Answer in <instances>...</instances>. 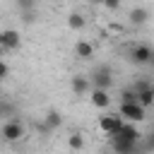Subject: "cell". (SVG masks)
Wrapping results in <instances>:
<instances>
[{
	"instance_id": "1",
	"label": "cell",
	"mask_w": 154,
	"mask_h": 154,
	"mask_svg": "<svg viewBox=\"0 0 154 154\" xmlns=\"http://www.w3.org/2000/svg\"><path fill=\"white\" fill-rule=\"evenodd\" d=\"M118 113L123 116V120H130V123H142V120H147V108L140 106L137 101H120Z\"/></svg>"
},
{
	"instance_id": "2",
	"label": "cell",
	"mask_w": 154,
	"mask_h": 154,
	"mask_svg": "<svg viewBox=\"0 0 154 154\" xmlns=\"http://www.w3.org/2000/svg\"><path fill=\"white\" fill-rule=\"evenodd\" d=\"M24 123L19 120V118H10V120H5L2 123V128H0V137L5 140V142H19L22 137H24Z\"/></svg>"
},
{
	"instance_id": "3",
	"label": "cell",
	"mask_w": 154,
	"mask_h": 154,
	"mask_svg": "<svg viewBox=\"0 0 154 154\" xmlns=\"http://www.w3.org/2000/svg\"><path fill=\"white\" fill-rule=\"evenodd\" d=\"M89 84L91 87H99V89H111L113 87V70L108 65H99L89 75Z\"/></svg>"
},
{
	"instance_id": "4",
	"label": "cell",
	"mask_w": 154,
	"mask_h": 154,
	"mask_svg": "<svg viewBox=\"0 0 154 154\" xmlns=\"http://www.w3.org/2000/svg\"><path fill=\"white\" fill-rule=\"evenodd\" d=\"M152 58H154V51H152V46H147V43H137V46H132V51H130V60H132L135 65H149Z\"/></svg>"
},
{
	"instance_id": "5",
	"label": "cell",
	"mask_w": 154,
	"mask_h": 154,
	"mask_svg": "<svg viewBox=\"0 0 154 154\" xmlns=\"http://www.w3.org/2000/svg\"><path fill=\"white\" fill-rule=\"evenodd\" d=\"M120 125H123V116H120V113H106V116L99 118V130H101L103 135H108V137H111Z\"/></svg>"
},
{
	"instance_id": "6",
	"label": "cell",
	"mask_w": 154,
	"mask_h": 154,
	"mask_svg": "<svg viewBox=\"0 0 154 154\" xmlns=\"http://www.w3.org/2000/svg\"><path fill=\"white\" fill-rule=\"evenodd\" d=\"M22 46V36L17 29H2L0 31V51H17Z\"/></svg>"
},
{
	"instance_id": "7",
	"label": "cell",
	"mask_w": 154,
	"mask_h": 154,
	"mask_svg": "<svg viewBox=\"0 0 154 154\" xmlns=\"http://www.w3.org/2000/svg\"><path fill=\"white\" fill-rule=\"evenodd\" d=\"M111 137H123V140H130V142H140L142 132L137 128V123H130V120H123V125L111 135Z\"/></svg>"
},
{
	"instance_id": "8",
	"label": "cell",
	"mask_w": 154,
	"mask_h": 154,
	"mask_svg": "<svg viewBox=\"0 0 154 154\" xmlns=\"http://www.w3.org/2000/svg\"><path fill=\"white\" fill-rule=\"evenodd\" d=\"M89 101H91V106L94 108H101V111H106L108 106H111V94H108V89H99V87H91L89 89Z\"/></svg>"
},
{
	"instance_id": "9",
	"label": "cell",
	"mask_w": 154,
	"mask_h": 154,
	"mask_svg": "<svg viewBox=\"0 0 154 154\" xmlns=\"http://www.w3.org/2000/svg\"><path fill=\"white\" fill-rule=\"evenodd\" d=\"M111 149L116 154H132L137 149V142H130V140H123V137H111Z\"/></svg>"
},
{
	"instance_id": "10",
	"label": "cell",
	"mask_w": 154,
	"mask_h": 154,
	"mask_svg": "<svg viewBox=\"0 0 154 154\" xmlns=\"http://www.w3.org/2000/svg\"><path fill=\"white\" fill-rule=\"evenodd\" d=\"M70 87H72V91H75L77 96H84V94H89V89H91L87 75H75V77L70 79Z\"/></svg>"
},
{
	"instance_id": "11",
	"label": "cell",
	"mask_w": 154,
	"mask_h": 154,
	"mask_svg": "<svg viewBox=\"0 0 154 154\" xmlns=\"http://www.w3.org/2000/svg\"><path fill=\"white\" fill-rule=\"evenodd\" d=\"M75 55H77L79 60H89V58H94V43L87 41V38H79V41L75 43Z\"/></svg>"
},
{
	"instance_id": "12",
	"label": "cell",
	"mask_w": 154,
	"mask_h": 154,
	"mask_svg": "<svg viewBox=\"0 0 154 154\" xmlns=\"http://www.w3.org/2000/svg\"><path fill=\"white\" fill-rule=\"evenodd\" d=\"M135 94H137V103H140V106L149 108V106L154 103V87H152V84H149V87H142V89H137Z\"/></svg>"
},
{
	"instance_id": "13",
	"label": "cell",
	"mask_w": 154,
	"mask_h": 154,
	"mask_svg": "<svg viewBox=\"0 0 154 154\" xmlns=\"http://www.w3.org/2000/svg\"><path fill=\"white\" fill-rule=\"evenodd\" d=\"M147 19H149V10H147V7H132V10H130V22H132L135 26L147 24Z\"/></svg>"
},
{
	"instance_id": "14",
	"label": "cell",
	"mask_w": 154,
	"mask_h": 154,
	"mask_svg": "<svg viewBox=\"0 0 154 154\" xmlns=\"http://www.w3.org/2000/svg\"><path fill=\"white\" fill-rule=\"evenodd\" d=\"M43 123H46L51 130H58V128L63 125V116H60V111H48V113L43 116Z\"/></svg>"
},
{
	"instance_id": "15",
	"label": "cell",
	"mask_w": 154,
	"mask_h": 154,
	"mask_svg": "<svg viewBox=\"0 0 154 154\" xmlns=\"http://www.w3.org/2000/svg\"><path fill=\"white\" fill-rule=\"evenodd\" d=\"M84 24H87V19H84L79 12H72V14L67 17V26H70L72 31H79V29H84Z\"/></svg>"
},
{
	"instance_id": "16",
	"label": "cell",
	"mask_w": 154,
	"mask_h": 154,
	"mask_svg": "<svg viewBox=\"0 0 154 154\" xmlns=\"http://www.w3.org/2000/svg\"><path fill=\"white\" fill-rule=\"evenodd\" d=\"M67 147H70V149H84V137H82V132H72V135L67 137Z\"/></svg>"
},
{
	"instance_id": "17",
	"label": "cell",
	"mask_w": 154,
	"mask_h": 154,
	"mask_svg": "<svg viewBox=\"0 0 154 154\" xmlns=\"http://www.w3.org/2000/svg\"><path fill=\"white\" fill-rule=\"evenodd\" d=\"M19 14H22L24 24H34L36 22V10H19Z\"/></svg>"
},
{
	"instance_id": "18",
	"label": "cell",
	"mask_w": 154,
	"mask_h": 154,
	"mask_svg": "<svg viewBox=\"0 0 154 154\" xmlns=\"http://www.w3.org/2000/svg\"><path fill=\"white\" fill-rule=\"evenodd\" d=\"M120 101H137V94H135V89H132V87L123 89V91H120Z\"/></svg>"
},
{
	"instance_id": "19",
	"label": "cell",
	"mask_w": 154,
	"mask_h": 154,
	"mask_svg": "<svg viewBox=\"0 0 154 154\" xmlns=\"http://www.w3.org/2000/svg\"><path fill=\"white\" fill-rule=\"evenodd\" d=\"M19 10H36V0H17Z\"/></svg>"
},
{
	"instance_id": "20",
	"label": "cell",
	"mask_w": 154,
	"mask_h": 154,
	"mask_svg": "<svg viewBox=\"0 0 154 154\" xmlns=\"http://www.w3.org/2000/svg\"><path fill=\"white\" fill-rule=\"evenodd\" d=\"M7 75H10V65L0 58V82H2V79H7Z\"/></svg>"
},
{
	"instance_id": "21",
	"label": "cell",
	"mask_w": 154,
	"mask_h": 154,
	"mask_svg": "<svg viewBox=\"0 0 154 154\" xmlns=\"http://www.w3.org/2000/svg\"><path fill=\"white\" fill-rule=\"evenodd\" d=\"M10 113H12V106H10L7 101L0 99V116H10Z\"/></svg>"
},
{
	"instance_id": "22",
	"label": "cell",
	"mask_w": 154,
	"mask_h": 154,
	"mask_svg": "<svg viewBox=\"0 0 154 154\" xmlns=\"http://www.w3.org/2000/svg\"><path fill=\"white\" fill-rule=\"evenodd\" d=\"M103 7L106 10H118L120 7V0H103Z\"/></svg>"
},
{
	"instance_id": "23",
	"label": "cell",
	"mask_w": 154,
	"mask_h": 154,
	"mask_svg": "<svg viewBox=\"0 0 154 154\" xmlns=\"http://www.w3.org/2000/svg\"><path fill=\"white\" fill-rule=\"evenodd\" d=\"M91 2H94V5H103V0H91Z\"/></svg>"
}]
</instances>
